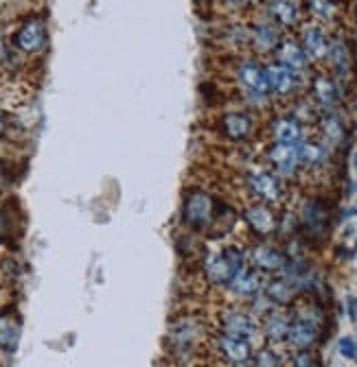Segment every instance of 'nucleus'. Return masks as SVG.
<instances>
[{
    "label": "nucleus",
    "mask_w": 357,
    "mask_h": 367,
    "mask_svg": "<svg viewBox=\"0 0 357 367\" xmlns=\"http://www.w3.org/2000/svg\"><path fill=\"white\" fill-rule=\"evenodd\" d=\"M213 214H215V199L206 193V190L193 188L186 193L184 208H182L184 223H189L195 230H202V228H206L208 223H213Z\"/></svg>",
    "instance_id": "obj_1"
},
{
    "label": "nucleus",
    "mask_w": 357,
    "mask_h": 367,
    "mask_svg": "<svg viewBox=\"0 0 357 367\" xmlns=\"http://www.w3.org/2000/svg\"><path fill=\"white\" fill-rule=\"evenodd\" d=\"M241 269H243V253L237 247H228L208 258L206 278L213 284H230V280L235 278Z\"/></svg>",
    "instance_id": "obj_2"
},
{
    "label": "nucleus",
    "mask_w": 357,
    "mask_h": 367,
    "mask_svg": "<svg viewBox=\"0 0 357 367\" xmlns=\"http://www.w3.org/2000/svg\"><path fill=\"white\" fill-rule=\"evenodd\" d=\"M13 44L24 53H38L46 44V26L40 18H29L13 38Z\"/></svg>",
    "instance_id": "obj_3"
},
{
    "label": "nucleus",
    "mask_w": 357,
    "mask_h": 367,
    "mask_svg": "<svg viewBox=\"0 0 357 367\" xmlns=\"http://www.w3.org/2000/svg\"><path fill=\"white\" fill-rule=\"evenodd\" d=\"M237 79L241 81V86L252 94V97L266 99V94L270 90L268 79H266V70L252 61H243L239 70H237Z\"/></svg>",
    "instance_id": "obj_4"
},
{
    "label": "nucleus",
    "mask_w": 357,
    "mask_h": 367,
    "mask_svg": "<svg viewBox=\"0 0 357 367\" xmlns=\"http://www.w3.org/2000/svg\"><path fill=\"white\" fill-rule=\"evenodd\" d=\"M250 258L255 263L257 269L261 271H268V274H274V271H283L287 265V258L281 249H276L274 245L268 243H261L250 251Z\"/></svg>",
    "instance_id": "obj_5"
},
{
    "label": "nucleus",
    "mask_w": 357,
    "mask_h": 367,
    "mask_svg": "<svg viewBox=\"0 0 357 367\" xmlns=\"http://www.w3.org/2000/svg\"><path fill=\"white\" fill-rule=\"evenodd\" d=\"M270 159L272 164L281 171L283 175H291L301 164L298 157V145H287V142H276L270 149Z\"/></svg>",
    "instance_id": "obj_6"
},
{
    "label": "nucleus",
    "mask_w": 357,
    "mask_h": 367,
    "mask_svg": "<svg viewBox=\"0 0 357 367\" xmlns=\"http://www.w3.org/2000/svg\"><path fill=\"white\" fill-rule=\"evenodd\" d=\"M248 184H250L252 193L263 199V201H278L281 199V184L270 173H252L250 178H248Z\"/></svg>",
    "instance_id": "obj_7"
},
{
    "label": "nucleus",
    "mask_w": 357,
    "mask_h": 367,
    "mask_svg": "<svg viewBox=\"0 0 357 367\" xmlns=\"http://www.w3.org/2000/svg\"><path fill=\"white\" fill-rule=\"evenodd\" d=\"M220 350L222 354L235 365H245L252 359V350L250 343L241 337H232V334H222L220 337Z\"/></svg>",
    "instance_id": "obj_8"
},
{
    "label": "nucleus",
    "mask_w": 357,
    "mask_h": 367,
    "mask_svg": "<svg viewBox=\"0 0 357 367\" xmlns=\"http://www.w3.org/2000/svg\"><path fill=\"white\" fill-rule=\"evenodd\" d=\"M245 221H248V226L261 236H268L276 230V217L268 205H263V203L250 205V208L245 210Z\"/></svg>",
    "instance_id": "obj_9"
},
{
    "label": "nucleus",
    "mask_w": 357,
    "mask_h": 367,
    "mask_svg": "<svg viewBox=\"0 0 357 367\" xmlns=\"http://www.w3.org/2000/svg\"><path fill=\"white\" fill-rule=\"evenodd\" d=\"M316 322H312V319H305V317H298L296 322L289 324V332H287V341L298 348V350H307L309 345H312L316 341Z\"/></svg>",
    "instance_id": "obj_10"
},
{
    "label": "nucleus",
    "mask_w": 357,
    "mask_h": 367,
    "mask_svg": "<svg viewBox=\"0 0 357 367\" xmlns=\"http://www.w3.org/2000/svg\"><path fill=\"white\" fill-rule=\"evenodd\" d=\"M263 70H266V79H268L270 90H274L278 94H287V92H291L294 86H296L294 70L283 66V63H268Z\"/></svg>",
    "instance_id": "obj_11"
},
{
    "label": "nucleus",
    "mask_w": 357,
    "mask_h": 367,
    "mask_svg": "<svg viewBox=\"0 0 357 367\" xmlns=\"http://www.w3.org/2000/svg\"><path fill=\"white\" fill-rule=\"evenodd\" d=\"M278 63L291 68V70H303L307 66V53L303 51V46L294 40H283L276 46Z\"/></svg>",
    "instance_id": "obj_12"
},
{
    "label": "nucleus",
    "mask_w": 357,
    "mask_h": 367,
    "mask_svg": "<svg viewBox=\"0 0 357 367\" xmlns=\"http://www.w3.org/2000/svg\"><path fill=\"white\" fill-rule=\"evenodd\" d=\"M222 130L230 140H245L252 134V118L243 111H228L222 118Z\"/></svg>",
    "instance_id": "obj_13"
},
{
    "label": "nucleus",
    "mask_w": 357,
    "mask_h": 367,
    "mask_svg": "<svg viewBox=\"0 0 357 367\" xmlns=\"http://www.w3.org/2000/svg\"><path fill=\"white\" fill-rule=\"evenodd\" d=\"M20 330H22V324H20L18 315H15L13 311L0 313V348L13 350L15 345H18Z\"/></svg>",
    "instance_id": "obj_14"
},
{
    "label": "nucleus",
    "mask_w": 357,
    "mask_h": 367,
    "mask_svg": "<svg viewBox=\"0 0 357 367\" xmlns=\"http://www.w3.org/2000/svg\"><path fill=\"white\" fill-rule=\"evenodd\" d=\"M303 51L309 57H314V59L327 57V53H329V40H327V36H324L318 26L305 29L303 31Z\"/></svg>",
    "instance_id": "obj_15"
},
{
    "label": "nucleus",
    "mask_w": 357,
    "mask_h": 367,
    "mask_svg": "<svg viewBox=\"0 0 357 367\" xmlns=\"http://www.w3.org/2000/svg\"><path fill=\"white\" fill-rule=\"evenodd\" d=\"M230 291L235 295H241V297H250V295H259L261 291V278L255 274V271H248V269H241L239 274L230 280Z\"/></svg>",
    "instance_id": "obj_16"
},
{
    "label": "nucleus",
    "mask_w": 357,
    "mask_h": 367,
    "mask_svg": "<svg viewBox=\"0 0 357 367\" xmlns=\"http://www.w3.org/2000/svg\"><path fill=\"white\" fill-rule=\"evenodd\" d=\"M197 337V326L191 322V319H180V322H174L172 328H169V341H172L176 348H191L195 343Z\"/></svg>",
    "instance_id": "obj_17"
},
{
    "label": "nucleus",
    "mask_w": 357,
    "mask_h": 367,
    "mask_svg": "<svg viewBox=\"0 0 357 367\" xmlns=\"http://www.w3.org/2000/svg\"><path fill=\"white\" fill-rule=\"evenodd\" d=\"M224 330L226 334H232V337L248 339L255 334V322L245 313H228L224 317Z\"/></svg>",
    "instance_id": "obj_18"
},
{
    "label": "nucleus",
    "mask_w": 357,
    "mask_h": 367,
    "mask_svg": "<svg viewBox=\"0 0 357 367\" xmlns=\"http://www.w3.org/2000/svg\"><path fill=\"white\" fill-rule=\"evenodd\" d=\"M272 134H274L276 142H287V145H298L303 138L301 125L294 118H278L272 125Z\"/></svg>",
    "instance_id": "obj_19"
},
{
    "label": "nucleus",
    "mask_w": 357,
    "mask_h": 367,
    "mask_svg": "<svg viewBox=\"0 0 357 367\" xmlns=\"http://www.w3.org/2000/svg\"><path fill=\"white\" fill-rule=\"evenodd\" d=\"M289 317L278 313V311H272L266 322H263V330H266V334L272 339V341H283L287 339V332H289Z\"/></svg>",
    "instance_id": "obj_20"
},
{
    "label": "nucleus",
    "mask_w": 357,
    "mask_h": 367,
    "mask_svg": "<svg viewBox=\"0 0 357 367\" xmlns=\"http://www.w3.org/2000/svg\"><path fill=\"white\" fill-rule=\"evenodd\" d=\"M294 291H296V286H294L287 278H276L266 284V295L270 302H274V304H287L294 297Z\"/></svg>",
    "instance_id": "obj_21"
},
{
    "label": "nucleus",
    "mask_w": 357,
    "mask_h": 367,
    "mask_svg": "<svg viewBox=\"0 0 357 367\" xmlns=\"http://www.w3.org/2000/svg\"><path fill=\"white\" fill-rule=\"evenodd\" d=\"M329 59H331V66L335 70L337 77H347L349 75V68H351V55H349V49L344 42L335 40L333 44H329Z\"/></svg>",
    "instance_id": "obj_22"
},
{
    "label": "nucleus",
    "mask_w": 357,
    "mask_h": 367,
    "mask_svg": "<svg viewBox=\"0 0 357 367\" xmlns=\"http://www.w3.org/2000/svg\"><path fill=\"white\" fill-rule=\"evenodd\" d=\"M252 42L259 51H272L278 46L281 38H278V31L272 24H257L252 31Z\"/></svg>",
    "instance_id": "obj_23"
},
{
    "label": "nucleus",
    "mask_w": 357,
    "mask_h": 367,
    "mask_svg": "<svg viewBox=\"0 0 357 367\" xmlns=\"http://www.w3.org/2000/svg\"><path fill=\"white\" fill-rule=\"evenodd\" d=\"M270 13L276 18V22L283 24V26H291L298 18V9L291 0H272Z\"/></svg>",
    "instance_id": "obj_24"
},
{
    "label": "nucleus",
    "mask_w": 357,
    "mask_h": 367,
    "mask_svg": "<svg viewBox=\"0 0 357 367\" xmlns=\"http://www.w3.org/2000/svg\"><path fill=\"white\" fill-rule=\"evenodd\" d=\"M314 94H316V99L320 101V105H324V107H333L335 101H337L335 84L327 77H316L314 79Z\"/></svg>",
    "instance_id": "obj_25"
},
{
    "label": "nucleus",
    "mask_w": 357,
    "mask_h": 367,
    "mask_svg": "<svg viewBox=\"0 0 357 367\" xmlns=\"http://www.w3.org/2000/svg\"><path fill=\"white\" fill-rule=\"evenodd\" d=\"M303 221H305V226L309 230H320L324 226V221H327V212H324V205L320 201H309L305 203V208H303Z\"/></svg>",
    "instance_id": "obj_26"
},
{
    "label": "nucleus",
    "mask_w": 357,
    "mask_h": 367,
    "mask_svg": "<svg viewBox=\"0 0 357 367\" xmlns=\"http://www.w3.org/2000/svg\"><path fill=\"white\" fill-rule=\"evenodd\" d=\"M298 157L301 162L307 166H316L320 164L324 157H327V149L318 142H298Z\"/></svg>",
    "instance_id": "obj_27"
},
{
    "label": "nucleus",
    "mask_w": 357,
    "mask_h": 367,
    "mask_svg": "<svg viewBox=\"0 0 357 367\" xmlns=\"http://www.w3.org/2000/svg\"><path fill=\"white\" fill-rule=\"evenodd\" d=\"M322 132H324V136H327V140L331 142V145H340V142L344 140V134H347L344 123L340 120V116H335V114H327V116H324Z\"/></svg>",
    "instance_id": "obj_28"
},
{
    "label": "nucleus",
    "mask_w": 357,
    "mask_h": 367,
    "mask_svg": "<svg viewBox=\"0 0 357 367\" xmlns=\"http://www.w3.org/2000/svg\"><path fill=\"white\" fill-rule=\"evenodd\" d=\"M337 352L342 354L344 359L355 361L357 359V341L353 337H342L337 341Z\"/></svg>",
    "instance_id": "obj_29"
},
{
    "label": "nucleus",
    "mask_w": 357,
    "mask_h": 367,
    "mask_svg": "<svg viewBox=\"0 0 357 367\" xmlns=\"http://www.w3.org/2000/svg\"><path fill=\"white\" fill-rule=\"evenodd\" d=\"M255 361H257V367H278V357L272 350H261L255 357Z\"/></svg>",
    "instance_id": "obj_30"
},
{
    "label": "nucleus",
    "mask_w": 357,
    "mask_h": 367,
    "mask_svg": "<svg viewBox=\"0 0 357 367\" xmlns=\"http://www.w3.org/2000/svg\"><path fill=\"white\" fill-rule=\"evenodd\" d=\"M294 367H316L314 357L307 352V350H298L296 357H294Z\"/></svg>",
    "instance_id": "obj_31"
},
{
    "label": "nucleus",
    "mask_w": 357,
    "mask_h": 367,
    "mask_svg": "<svg viewBox=\"0 0 357 367\" xmlns=\"http://www.w3.org/2000/svg\"><path fill=\"white\" fill-rule=\"evenodd\" d=\"M312 9L322 15V18H327V15L331 13V3L329 0H312Z\"/></svg>",
    "instance_id": "obj_32"
},
{
    "label": "nucleus",
    "mask_w": 357,
    "mask_h": 367,
    "mask_svg": "<svg viewBox=\"0 0 357 367\" xmlns=\"http://www.w3.org/2000/svg\"><path fill=\"white\" fill-rule=\"evenodd\" d=\"M349 315L351 319H357V297H349Z\"/></svg>",
    "instance_id": "obj_33"
},
{
    "label": "nucleus",
    "mask_w": 357,
    "mask_h": 367,
    "mask_svg": "<svg viewBox=\"0 0 357 367\" xmlns=\"http://www.w3.org/2000/svg\"><path fill=\"white\" fill-rule=\"evenodd\" d=\"M226 3H230V5H237V7H241V5H248V3H252V0H226Z\"/></svg>",
    "instance_id": "obj_34"
},
{
    "label": "nucleus",
    "mask_w": 357,
    "mask_h": 367,
    "mask_svg": "<svg viewBox=\"0 0 357 367\" xmlns=\"http://www.w3.org/2000/svg\"><path fill=\"white\" fill-rule=\"evenodd\" d=\"M5 134V123H3V118H0V136Z\"/></svg>",
    "instance_id": "obj_35"
}]
</instances>
